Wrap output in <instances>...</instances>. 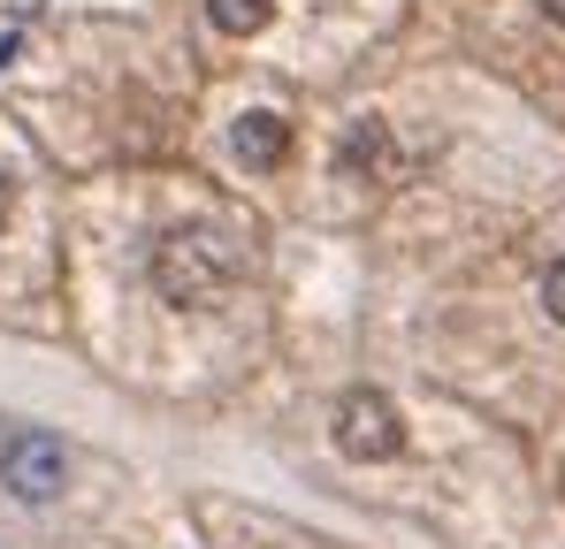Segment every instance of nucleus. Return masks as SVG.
<instances>
[{"mask_svg": "<svg viewBox=\"0 0 565 549\" xmlns=\"http://www.w3.org/2000/svg\"><path fill=\"white\" fill-rule=\"evenodd\" d=\"M237 274H245V252H237L230 229H214V222L169 229V237L153 245V290H161L169 305H214V298H230Z\"/></svg>", "mask_w": 565, "mask_h": 549, "instance_id": "obj_1", "label": "nucleus"}, {"mask_svg": "<svg viewBox=\"0 0 565 549\" xmlns=\"http://www.w3.org/2000/svg\"><path fill=\"white\" fill-rule=\"evenodd\" d=\"M337 451L360 458V465H382V458L405 451V420H397V405L382 389H344V405H337Z\"/></svg>", "mask_w": 565, "mask_h": 549, "instance_id": "obj_2", "label": "nucleus"}, {"mask_svg": "<svg viewBox=\"0 0 565 549\" xmlns=\"http://www.w3.org/2000/svg\"><path fill=\"white\" fill-rule=\"evenodd\" d=\"M62 473H70V458H62V443H54V435H39V428L8 435V451H0V481H8L23 504L62 496Z\"/></svg>", "mask_w": 565, "mask_h": 549, "instance_id": "obj_3", "label": "nucleus"}, {"mask_svg": "<svg viewBox=\"0 0 565 549\" xmlns=\"http://www.w3.org/2000/svg\"><path fill=\"white\" fill-rule=\"evenodd\" d=\"M237 161L245 169H282L290 161V122L282 115H245L237 122Z\"/></svg>", "mask_w": 565, "mask_h": 549, "instance_id": "obj_4", "label": "nucleus"}, {"mask_svg": "<svg viewBox=\"0 0 565 549\" xmlns=\"http://www.w3.org/2000/svg\"><path fill=\"white\" fill-rule=\"evenodd\" d=\"M206 15H214V31H230V39H253V31H268L276 0H206Z\"/></svg>", "mask_w": 565, "mask_h": 549, "instance_id": "obj_5", "label": "nucleus"}, {"mask_svg": "<svg viewBox=\"0 0 565 549\" xmlns=\"http://www.w3.org/2000/svg\"><path fill=\"white\" fill-rule=\"evenodd\" d=\"M344 169L390 176V130H382V122H360V130H352V146H344Z\"/></svg>", "mask_w": 565, "mask_h": 549, "instance_id": "obj_6", "label": "nucleus"}, {"mask_svg": "<svg viewBox=\"0 0 565 549\" xmlns=\"http://www.w3.org/2000/svg\"><path fill=\"white\" fill-rule=\"evenodd\" d=\"M543 305H551V321H565V260L543 274Z\"/></svg>", "mask_w": 565, "mask_h": 549, "instance_id": "obj_7", "label": "nucleus"}, {"mask_svg": "<svg viewBox=\"0 0 565 549\" xmlns=\"http://www.w3.org/2000/svg\"><path fill=\"white\" fill-rule=\"evenodd\" d=\"M39 8H46V0H8V15H15V23H31Z\"/></svg>", "mask_w": 565, "mask_h": 549, "instance_id": "obj_8", "label": "nucleus"}, {"mask_svg": "<svg viewBox=\"0 0 565 549\" xmlns=\"http://www.w3.org/2000/svg\"><path fill=\"white\" fill-rule=\"evenodd\" d=\"M8 206H15V183L0 176V222H8Z\"/></svg>", "mask_w": 565, "mask_h": 549, "instance_id": "obj_9", "label": "nucleus"}, {"mask_svg": "<svg viewBox=\"0 0 565 549\" xmlns=\"http://www.w3.org/2000/svg\"><path fill=\"white\" fill-rule=\"evenodd\" d=\"M543 8H551V23H565V0H543Z\"/></svg>", "mask_w": 565, "mask_h": 549, "instance_id": "obj_10", "label": "nucleus"}]
</instances>
